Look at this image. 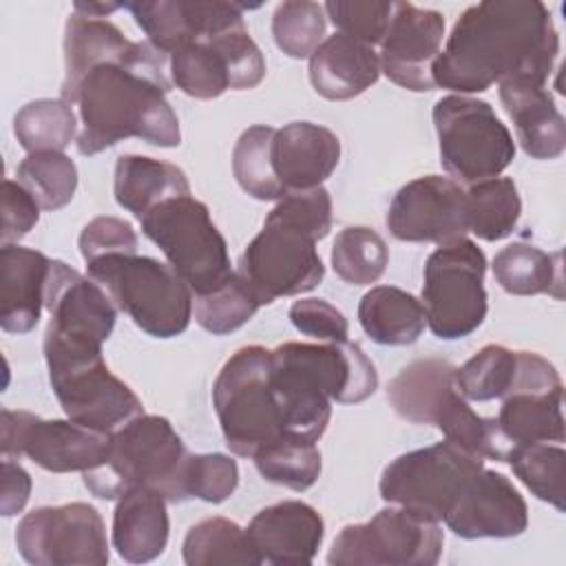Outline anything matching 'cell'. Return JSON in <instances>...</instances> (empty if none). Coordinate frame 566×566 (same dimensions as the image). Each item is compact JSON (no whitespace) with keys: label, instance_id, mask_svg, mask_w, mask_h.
Wrapping results in <instances>:
<instances>
[{"label":"cell","instance_id":"cell-15","mask_svg":"<svg viewBox=\"0 0 566 566\" xmlns=\"http://www.w3.org/2000/svg\"><path fill=\"white\" fill-rule=\"evenodd\" d=\"M170 82L195 99L250 91L265 77V57L245 24L212 40L192 42L168 55Z\"/></svg>","mask_w":566,"mask_h":566},{"label":"cell","instance_id":"cell-9","mask_svg":"<svg viewBox=\"0 0 566 566\" xmlns=\"http://www.w3.org/2000/svg\"><path fill=\"white\" fill-rule=\"evenodd\" d=\"M440 164L460 186L500 177L515 159L511 130L484 99L444 95L433 106Z\"/></svg>","mask_w":566,"mask_h":566},{"label":"cell","instance_id":"cell-6","mask_svg":"<svg viewBox=\"0 0 566 566\" xmlns=\"http://www.w3.org/2000/svg\"><path fill=\"white\" fill-rule=\"evenodd\" d=\"M86 272L148 336L172 338L190 325L192 290L168 263L139 254H106L86 261Z\"/></svg>","mask_w":566,"mask_h":566},{"label":"cell","instance_id":"cell-11","mask_svg":"<svg viewBox=\"0 0 566 566\" xmlns=\"http://www.w3.org/2000/svg\"><path fill=\"white\" fill-rule=\"evenodd\" d=\"M484 469V458L444 440L391 460L378 491L389 504L442 522L469 482Z\"/></svg>","mask_w":566,"mask_h":566},{"label":"cell","instance_id":"cell-48","mask_svg":"<svg viewBox=\"0 0 566 566\" xmlns=\"http://www.w3.org/2000/svg\"><path fill=\"white\" fill-rule=\"evenodd\" d=\"M287 316L301 334L321 343H340L349 336L345 314L325 298H298L290 305Z\"/></svg>","mask_w":566,"mask_h":566},{"label":"cell","instance_id":"cell-35","mask_svg":"<svg viewBox=\"0 0 566 566\" xmlns=\"http://www.w3.org/2000/svg\"><path fill=\"white\" fill-rule=\"evenodd\" d=\"M181 555L188 566L261 564L245 528L228 517H206L190 526L181 544Z\"/></svg>","mask_w":566,"mask_h":566},{"label":"cell","instance_id":"cell-47","mask_svg":"<svg viewBox=\"0 0 566 566\" xmlns=\"http://www.w3.org/2000/svg\"><path fill=\"white\" fill-rule=\"evenodd\" d=\"M80 252L84 261H93L106 254H137V232L119 217L102 214L91 219L80 232Z\"/></svg>","mask_w":566,"mask_h":566},{"label":"cell","instance_id":"cell-14","mask_svg":"<svg viewBox=\"0 0 566 566\" xmlns=\"http://www.w3.org/2000/svg\"><path fill=\"white\" fill-rule=\"evenodd\" d=\"M113 433L84 427L73 420H44L31 411L2 409V458L22 455L51 473L88 471L99 467L111 451Z\"/></svg>","mask_w":566,"mask_h":566},{"label":"cell","instance_id":"cell-29","mask_svg":"<svg viewBox=\"0 0 566 566\" xmlns=\"http://www.w3.org/2000/svg\"><path fill=\"white\" fill-rule=\"evenodd\" d=\"M115 201L142 219L166 199L190 195L186 172L170 161L146 155H122L113 179Z\"/></svg>","mask_w":566,"mask_h":566},{"label":"cell","instance_id":"cell-28","mask_svg":"<svg viewBox=\"0 0 566 566\" xmlns=\"http://www.w3.org/2000/svg\"><path fill=\"white\" fill-rule=\"evenodd\" d=\"M168 500L148 486L126 491L113 511V548L130 564L157 559L168 544Z\"/></svg>","mask_w":566,"mask_h":566},{"label":"cell","instance_id":"cell-21","mask_svg":"<svg viewBox=\"0 0 566 566\" xmlns=\"http://www.w3.org/2000/svg\"><path fill=\"white\" fill-rule=\"evenodd\" d=\"M444 524L462 539L517 537L528 526V506L506 475L482 469L447 513Z\"/></svg>","mask_w":566,"mask_h":566},{"label":"cell","instance_id":"cell-20","mask_svg":"<svg viewBox=\"0 0 566 566\" xmlns=\"http://www.w3.org/2000/svg\"><path fill=\"white\" fill-rule=\"evenodd\" d=\"M124 7L148 35V42L166 55L245 24L243 7L223 0H144L124 2Z\"/></svg>","mask_w":566,"mask_h":566},{"label":"cell","instance_id":"cell-37","mask_svg":"<svg viewBox=\"0 0 566 566\" xmlns=\"http://www.w3.org/2000/svg\"><path fill=\"white\" fill-rule=\"evenodd\" d=\"M274 133L276 128L268 124H254L239 135L232 148V175L241 190L259 201H279L285 197L270 157Z\"/></svg>","mask_w":566,"mask_h":566},{"label":"cell","instance_id":"cell-4","mask_svg":"<svg viewBox=\"0 0 566 566\" xmlns=\"http://www.w3.org/2000/svg\"><path fill=\"white\" fill-rule=\"evenodd\" d=\"M95 338L44 332V360L51 389L69 420L113 433L135 416L144 413L137 394L117 378Z\"/></svg>","mask_w":566,"mask_h":566},{"label":"cell","instance_id":"cell-46","mask_svg":"<svg viewBox=\"0 0 566 566\" xmlns=\"http://www.w3.org/2000/svg\"><path fill=\"white\" fill-rule=\"evenodd\" d=\"M394 4L387 0H329L323 9L338 33L374 46L382 42L389 29Z\"/></svg>","mask_w":566,"mask_h":566},{"label":"cell","instance_id":"cell-34","mask_svg":"<svg viewBox=\"0 0 566 566\" xmlns=\"http://www.w3.org/2000/svg\"><path fill=\"white\" fill-rule=\"evenodd\" d=\"M467 226L482 241L506 239L522 214V199L511 177H491L464 188Z\"/></svg>","mask_w":566,"mask_h":566},{"label":"cell","instance_id":"cell-16","mask_svg":"<svg viewBox=\"0 0 566 566\" xmlns=\"http://www.w3.org/2000/svg\"><path fill=\"white\" fill-rule=\"evenodd\" d=\"M562 405L564 385L555 365L535 352H517L515 378L495 418L509 451L531 442H564Z\"/></svg>","mask_w":566,"mask_h":566},{"label":"cell","instance_id":"cell-33","mask_svg":"<svg viewBox=\"0 0 566 566\" xmlns=\"http://www.w3.org/2000/svg\"><path fill=\"white\" fill-rule=\"evenodd\" d=\"M562 254L544 252L531 243H509L493 256L497 285L513 296L551 294L562 298Z\"/></svg>","mask_w":566,"mask_h":566},{"label":"cell","instance_id":"cell-51","mask_svg":"<svg viewBox=\"0 0 566 566\" xmlns=\"http://www.w3.org/2000/svg\"><path fill=\"white\" fill-rule=\"evenodd\" d=\"M119 7H124V4H117V2H75L73 11L82 13L86 18H106L108 13H113Z\"/></svg>","mask_w":566,"mask_h":566},{"label":"cell","instance_id":"cell-39","mask_svg":"<svg viewBox=\"0 0 566 566\" xmlns=\"http://www.w3.org/2000/svg\"><path fill=\"white\" fill-rule=\"evenodd\" d=\"M254 467L265 482L307 491L321 475L323 462L316 442L283 436L254 453Z\"/></svg>","mask_w":566,"mask_h":566},{"label":"cell","instance_id":"cell-50","mask_svg":"<svg viewBox=\"0 0 566 566\" xmlns=\"http://www.w3.org/2000/svg\"><path fill=\"white\" fill-rule=\"evenodd\" d=\"M31 475L13 458H2V497L0 513L4 517L18 515L31 495Z\"/></svg>","mask_w":566,"mask_h":566},{"label":"cell","instance_id":"cell-30","mask_svg":"<svg viewBox=\"0 0 566 566\" xmlns=\"http://www.w3.org/2000/svg\"><path fill=\"white\" fill-rule=\"evenodd\" d=\"M455 389V365L444 358H418L402 367L387 387L394 411L413 424H433L447 396Z\"/></svg>","mask_w":566,"mask_h":566},{"label":"cell","instance_id":"cell-25","mask_svg":"<svg viewBox=\"0 0 566 566\" xmlns=\"http://www.w3.org/2000/svg\"><path fill=\"white\" fill-rule=\"evenodd\" d=\"M497 86L522 150L533 159H557L566 148V122L546 84L506 80Z\"/></svg>","mask_w":566,"mask_h":566},{"label":"cell","instance_id":"cell-17","mask_svg":"<svg viewBox=\"0 0 566 566\" xmlns=\"http://www.w3.org/2000/svg\"><path fill=\"white\" fill-rule=\"evenodd\" d=\"M385 223L407 243H449L469 232L464 188L451 177L424 175L405 184L391 199Z\"/></svg>","mask_w":566,"mask_h":566},{"label":"cell","instance_id":"cell-5","mask_svg":"<svg viewBox=\"0 0 566 566\" xmlns=\"http://www.w3.org/2000/svg\"><path fill=\"white\" fill-rule=\"evenodd\" d=\"M186 455V444L168 418L139 413L113 431L106 460L82 473L84 486L99 500H119L135 486H148L177 504Z\"/></svg>","mask_w":566,"mask_h":566},{"label":"cell","instance_id":"cell-3","mask_svg":"<svg viewBox=\"0 0 566 566\" xmlns=\"http://www.w3.org/2000/svg\"><path fill=\"white\" fill-rule=\"evenodd\" d=\"M332 230V197L318 186L292 190L268 212L261 232L241 252L237 274L261 305L314 290L325 265L316 243Z\"/></svg>","mask_w":566,"mask_h":566},{"label":"cell","instance_id":"cell-32","mask_svg":"<svg viewBox=\"0 0 566 566\" xmlns=\"http://www.w3.org/2000/svg\"><path fill=\"white\" fill-rule=\"evenodd\" d=\"M130 42L113 22L73 11L64 27V80L60 97L66 99L91 66L119 55Z\"/></svg>","mask_w":566,"mask_h":566},{"label":"cell","instance_id":"cell-43","mask_svg":"<svg viewBox=\"0 0 566 566\" xmlns=\"http://www.w3.org/2000/svg\"><path fill=\"white\" fill-rule=\"evenodd\" d=\"M259 298L234 270L232 276L212 292L195 296L192 312L201 329L223 336L245 325L259 312Z\"/></svg>","mask_w":566,"mask_h":566},{"label":"cell","instance_id":"cell-31","mask_svg":"<svg viewBox=\"0 0 566 566\" xmlns=\"http://www.w3.org/2000/svg\"><path fill=\"white\" fill-rule=\"evenodd\" d=\"M358 323L378 345H411L427 325L424 305L411 292L396 285H376L358 303Z\"/></svg>","mask_w":566,"mask_h":566},{"label":"cell","instance_id":"cell-36","mask_svg":"<svg viewBox=\"0 0 566 566\" xmlns=\"http://www.w3.org/2000/svg\"><path fill=\"white\" fill-rule=\"evenodd\" d=\"M77 119L69 102L60 99H33L24 104L13 117V135L27 153L57 150L73 142Z\"/></svg>","mask_w":566,"mask_h":566},{"label":"cell","instance_id":"cell-23","mask_svg":"<svg viewBox=\"0 0 566 566\" xmlns=\"http://www.w3.org/2000/svg\"><path fill=\"white\" fill-rule=\"evenodd\" d=\"M245 535L263 564H310L325 537L321 513L301 500H283L261 509Z\"/></svg>","mask_w":566,"mask_h":566},{"label":"cell","instance_id":"cell-45","mask_svg":"<svg viewBox=\"0 0 566 566\" xmlns=\"http://www.w3.org/2000/svg\"><path fill=\"white\" fill-rule=\"evenodd\" d=\"M239 484V467L226 453H188L179 473V502H226Z\"/></svg>","mask_w":566,"mask_h":566},{"label":"cell","instance_id":"cell-42","mask_svg":"<svg viewBox=\"0 0 566 566\" xmlns=\"http://www.w3.org/2000/svg\"><path fill=\"white\" fill-rule=\"evenodd\" d=\"M517 352L489 343L478 349L462 367H455L458 391L473 402H489L502 398L515 378Z\"/></svg>","mask_w":566,"mask_h":566},{"label":"cell","instance_id":"cell-49","mask_svg":"<svg viewBox=\"0 0 566 566\" xmlns=\"http://www.w3.org/2000/svg\"><path fill=\"white\" fill-rule=\"evenodd\" d=\"M40 203L35 197L18 181L4 179L2 181V245L20 241L40 219Z\"/></svg>","mask_w":566,"mask_h":566},{"label":"cell","instance_id":"cell-7","mask_svg":"<svg viewBox=\"0 0 566 566\" xmlns=\"http://www.w3.org/2000/svg\"><path fill=\"white\" fill-rule=\"evenodd\" d=\"M212 405L228 449L241 458L283 438L281 405L272 385V349L245 345L219 369Z\"/></svg>","mask_w":566,"mask_h":566},{"label":"cell","instance_id":"cell-1","mask_svg":"<svg viewBox=\"0 0 566 566\" xmlns=\"http://www.w3.org/2000/svg\"><path fill=\"white\" fill-rule=\"evenodd\" d=\"M559 53V33L539 0H484L455 20L431 77L455 95L482 93L506 80L546 84Z\"/></svg>","mask_w":566,"mask_h":566},{"label":"cell","instance_id":"cell-40","mask_svg":"<svg viewBox=\"0 0 566 566\" xmlns=\"http://www.w3.org/2000/svg\"><path fill=\"white\" fill-rule=\"evenodd\" d=\"M520 482L542 502L564 511V482H566V451L553 442H531L513 447L506 455Z\"/></svg>","mask_w":566,"mask_h":566},{"label":"cell","instance_id":"cell-38","mask_svg":"<svg viewBox=\"0 0 566 566\" xmlns=\"http://www.w3.org/2000/svg\"><path fill=\"white\" fill-rule=\"evenodd\" d=\"M329 261L345 283L371 285L387 270L389 248L374 228L347 226L336 234Z\"/></svg>","mask_w":566,"mask_h":566},{"label":"cell","instance_id":"cell-10","mask_svg":"<svg viewBox=\"0 0 566 566\" xmlns=\"http://www.w3.org/2000/svg\"><path fill=\"white\" fill-rule=\"evenodd\" d=\"M486 256L475 241L460 237L438 245L422 272L427 325L442 340L473 334L486 318Z\"/></svg>","mask_w":566,"mask_h":566},{"label":"cell","instance_id":"cell-22","mask_svg":"<svg viewBox=\"0 0 566 566\" xmlns=\"http://www.w3.org/2000/svg\"><path fill=\"white\" fill-rule=\"evenodd\" d=\"M44 307L51 314V329L69 336L95 338L99 343L108 340L117 318L115 303L104 287L60 259L51 261Z\"/></svg>","mask_w":566,"mask_h":566},{"label":"cell","instance_id":"cell-24","mask_svg":"<svg viewBox=\"0 0 566 566\" xmlns=\"http://www.w3.org/2000/svg\"><path fill=\"white\" fill-rule=\"evenodd\" d=\"M270 157L285 195L292 190H310L323 186L336 170L340 161V139L321 124L290 122L276 128Z\"/></svg>","mask_w":566,"mask_h":566},{"label":"cell","instance_id":"cell-18","mask_svg":"<svg viewBox=\"0 0 566 566\" xmlns=\"http://www.w3.org/2000/svg\"><path fill=\"white\" fill-rule=\"evenodd\" d=\"M272 358L301 374L329 400L356 405L378 389V371L360 345L340 343H298L290 340L272 349Z\"/></svg>","mask_w":566,"mask_h":566},{"label":"cell","instance_id":"cell-26","mask_svg":"<svg viewBox=\"0 0 566 566\" xmlns=\"http://www.w3.org/2000/svg\"><path fill=\"white\" fill-rule=\"evenodd\" d=\"M44 252L9 243L0 248V327L27 334L40 323L51 270Z\"/></svg>","mask_w":566,"mask_h":566},{"label":"cell","instance_id":"cell-13","mask_svg":"<svg viewBox=\"0 0 566 566\" xmlns=\"http://www.w3.org/2000/svg\"><path fill=\"white\" fill-rule=\"evenodd\" d=\"M15 546L33 566H104L111 559L104 520L86 502L29 511L18 522Z\"/></svg>","mask_w":566,"mask_h":566},{"label":"cell","instance_id":"cell-27","mask_svg":"<svg viewBox=\"0 0 566 566\" xmlns=\"http://www.w3.org/2000/svg\"><path fill=\"white\" fill-rule=\"evenodd\" d=\"M380 77V57L374 46L345 33H334L321 42L310 57V82L314 91L332 102L363 95Z\"/></svg>","mask_w":566,"mask_h":566},{"label":"cell","instance_id":"cell-41","mask_svg":"<svg viewBox=\"0 0 566 566\" xmlns=\"http://www.w3.org/2000/svg\"><path fill=\"white\" fill-rule=\"evenodd\" d=\"M15 177L46 212L64 208L77 188L75 161L57 150L27 153L15 168Z\"/></svg>","mask_w":566,"mask_h":566},{"label":"cell","instance_id":"cell-2","mask_svg":"<svg viewBox=\"0 0 566 566\" xmlns=\"http://www.w3.org/2000/svg\"><path fill=\"white\" fill-rule=\"evenodd\" d=\"M170 86L168 55L148 40L130 42L119 55L91 66L64 99L80 108L77 153L91 157L128 137L179 146V119L166 99Z\"/></svg>","mask_w":566,"mask_h":566},{"label":"cell","instance_id":"cell-12","mask_svg":"<svg viewBox=\"0 0 566 566\" xmlns=\"http://www.w3.org/2000/svg\"><path fill=\"white\" fill-rule=\"evenodd\" d=\"M444 546L440 522L389 504L369 522L340 528L327 553L329 566H433Z\"/></svg>","mask_w":566,"mask_h":566},{"label":"cell","instance_id":"cell-8","mask_svg":"<svg viewBox=\"0 0 566 566\" xmlns=\"http://www.w3.org/2000/svg\"><path fill=\"white\" fill-rule=\"evenodd\" d=\"M139 223L195 296L212 292L232 276L228 243L212 223L208 206L192 195L161 201Z\"/></svg>","mask_w":566,"mask_h":566},{"label":"cell","instance_id":"cell-44","mask_svg":"<svg viewBox=\"0 0 566 566\" xmlns=\"http://www.w3.org/2000/svg\"><path fill=\"white\" fill-rule=\"evenodd\" d=\"M327 15L323 4L312 0H285L274 9L272 35L276 46L294 60L312 57L325 40Z\"/></svg>","mask_w":566,"mask_h":566},{"label":"cell","instance_id":"cell-19","mask_svg":"<svg viewBox=\"0 0 566 566\" xmlns=\"http://www.w3.org/2000/svg\"><path fill=\"white\" fill-rule=\"evenodd\" d=\"M444 38V15L411 2H396L389 29L380 42V71L398 86L424 93L433 91L431 66Z\"/></svg>","mask_w":566,"mask_h":566}]
</instances>
